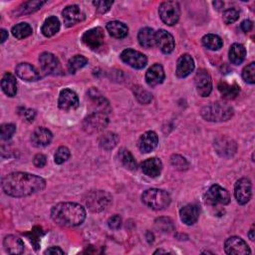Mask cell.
I'll list each match as a JSON object with an SVG mask.
<instances>
[{"mask_svg":"<svg viewBox=\"0 0 255 255\" xmlns=\"http://www.w3.org/2000/svg\"><path fill=\"white\" fill-rule=\"evenodd\" d=\"M201 41L203 46L211 51H218L223 45V41L222 40V38L215 34H207L203 36Z\"/></svg>","mask_w":255,"mask_h":255,"instance_id":"cell-33","label":"cell"},{"mask_svg":"<svg viewBox=\"0 0 255 255\" xmlns=\"http://www.w3.org/2000/svg\"><path fill=\"white\" fill-rule=\"evenodd\" d=\"M142 200L144 204H146L148 207L155 210H160L169 205L172 198L169 193L165 191L159 189H151L143 193Z\"/></svg>","mask_w":255,"mask_h":255,"instance_id":"cell-4","label":"cell"},{"mask_svg":"<svg viewBox=\"0 0 255 255\" xmlns=\"http://www.w3.org/2000/svg\"><path fill=\"white\" fill-rule=\"evenodd\" d=\"M224 250L226 254H235V255H245L250 254V248L247 243L237 236L229 237L224 243Z\"/></svg>","mask_w":255,"mask_h":255,"instance_id":"cell-13","label":"cell"},{"mask_svg":"<svg viewBox=\"0 0 255 255\" xmlns=\"http://www.w3.org/2000/svg\"><path fill=\"white\" fill-rule=\"evenodd\" d=\"M104 39L105 34L104 30L101 27H96L88 30L87 32L84 33L82 37L84 44L91 49H98L99 47H101L104 43Z\"/></svg>","mask_w":255,"mask_h":255,"instance_id":"cell-11","label":"cell"},{"mask_svg":"<svg viewBox=\"0 0 255 255\" xmlns=\"http://www.w3.org/2000/svg\"><path fill=\"white\" fill-rule=\"evenodd\" d=\"M135 97L141 104H149L152 100L153 97L152 95L142 87H135Z\"/></svg>","mask_w":255,"mask_h":255,"instance_id":"cell-41","label":"cell"},{"mask_svg":"<svg viewBox=\"0 0 255 255\" xmlns=\"http://www.w3.org/2000/svg\"><path fill=\"white\" fill-rule=\"evenodd\" d=\"M139 43L142 47L152 48L156 44V32L154 29L146 27L140 30L138 34Z\"/></svg>","mask_w":255,"mask_h":255,"instance_id":"cell-27","label":"cell"},{"mask_svg":"<svg viewBox=\"0 0 255 255\" xmlns=\"http://www.w3.org/2000/svg\"><path fill=\"white\" fill-rule=\"evenodd\" d=\"M0 34H1V43H4L5 40L8 38V32L4 29H1V32H0Z\"/></svg>","mask_w":255,"mask_h":255,"instance_id":"cell-52","label":"cell"},{"mask_svg":"<svg viewBox=\"0 0 255 255\" xmlns=\"http://www.w3.org/2000/svg\"><path fill=\"white\" fill-rule=\"evenodd\" d=\"M46 182L38 176L27 173H12L1 181L3 191L13 197H24L43 191Z\"/></svg>","mask_w":255,"mask_h":255,"instance_id":"cell-1","label":"cell"},{"mask_svg":"<svg viewBox=\"0 0 255 255\" xmlns=\"http://www.w3.org/2000/svg\"><path fill=\"white\" fill-rule=\"evenodd\" d=\"M71 154H70V150L67 147H60L54 156V161L57 164H62L64 163L66 160H68V159L70 158Z\"/></svg>","mask_w":255,"mask_h":255,"instance_id":"cell-40","label":"cell"},{"mask_svg":"<svg viewBox=\"0 0 255 255\" xmlns=\"http://www.w3.org/2000/svg\"><path fill=\"white\" fill-rule=\"evenodd\" d=\"M199 214H200V209L196 204H188L181 209L180 216H181L182 222L185 224L192 225L197 222L199 218Z\"/></svg>","mask_w":255,"mask_h":255,"instance_id":"cell-20","label":"cell"},{"mask_svg":"<svg viewBox=\"0 0 255 255\" xmlns=\"http://www.w3.org/2000/svg\"><path fill=\"white\" fill-rule=\"evenodd\" d=\"M107 30L111 36L118 39L125 38L128 35V33H129V28H128V26L120 21L109 22L107 24Z\"/></svg>","mask_w":255,"mask_h":255,"instance_id":"cell-29","label":"cell"},{"mask_svg":"<svg viewBox=\"0 0 255 255\" xmlns=\"http://www.w3.org/2000/svg\"><path fill=\"white\" fill-rule=\"evenodd\" d=\"M108 125V117L104 112H95L84 121V129L88 133L102 131Z\"/></svg>","mask_w":255,"mask_h":255,"instance_id":"cell-8","label":"cell"},{"mask_svg":"<svg viewBox=\"0 0 255 255\" xmlns=\"http://www.w3.org/2000/svg\"><path fill=\"white\" fill-rule=\"evenodd\" d=\"M118 143H119V137L114 133L105 134L103 137H101L99 141L100 147L106 151L113 150L118 145Z\"/></svg>","mask_w":255,"mask_h":255,"instance_id":"cell-36","label":"cell"},{"mask_svg":"<svg viewBox=\"0 0 255 255\" xmlns=\"http://www.w3.org/2000/svg\"><path fill=\"white\" fill-rule=\"evenodd\" d=\"M64 24L67 27H71L78 22H81L85 18V14L82 12L78 5L67 6L62 12Z\"/></svg>","mask_w":255,"mask_h":255,"instance_id":"cell-19","label":"cell"},{"mask_svg":"<svg viewBox=\"0 0 255 255\" xmlns=\"http://www.w3.org/2000/svg\"><path fill=\"white\" fill-rule=\"evenodd\" d=\"M164 80V71L160 64L153 65L146 74V82L150 87H156Z\"/></svg>","mask_w":255,"mask_h":255,"instance_id":"cell-22","label":"cell"},{"mask_svg":"<svg viewBox=\"0 0 255 255\" xmlns=\"http://www.w3.org/2000/svg\"><path fill=\"white\" fill-rule=\"evenodd\" d=\"M242 78L248 84L255 83V63L254 62L250 63L243 69Z\"/></svg>","mask_w":255,"mask_h":255,"instance_id":"cell-39","label":"cell"},{"mask_svg":"<svg viewBox=\"0 0 255 255\" xmlns=\"http://www.w3.org/2000/svg\"><path fill=\"white\" fill-rule=\"evenodd\" d=\"M41 234H42L41 229H39V231H35V228L30 233L26 234V236H28V238L30 239L31 243L34 245L35 250H37L39 248V238H40Z\"/></svg>","mask_w":255,"mask_h":255,"instance_id":"cell-46","label":"cell"},{"mask_svg":"<svg viewBox=\"0 0 255 255\" xmlns=\"http://www.w3.org/2000/svg\"><path fill=\"white\" fill-rule=\"evenodd\" d=\"M118 156H119V159H120L122 164L126 168L130 169V171H135V169H137V161L134 159L133 155L130 153V151H128L126 149H122V150H120V153Z\"/></svg>","mask_w":255,"mask_h":255,"instance_id":"cell-34","label":"cell"},{"mask_svg":"<svg viewBox=\"0 0 255 255\" xmlns=\"http://www.w3.org/2000/svg\"><path fill=\"white\" fill-rule=\"evenodd\" d=\"M39 62L42 71L45 74L56 75L60 72V64L58 59L51 53L44 52L39 57Z\"/></svg>","mask_w":255,"mask_h":255,"instance_id":"cell-16","label":"cell"},{"mask_svg":"<svg viewBox=\"0 0 255 255\" xmlns=\"http://www.w3.org/2000/svg\"><path fill=\"white\" fill-rule=\"evenodd\" d=\"M251 194H252V186H251V182L248 179L243 178L236 182L234 187V195L239 204L241 205L246 204L250 200Z\"/></svg>","mask_w":255,"mask_h":255,"instance_id":"cell-12","label":"cell"},{"mask_svg":"<svg viewBox=\"0 0 255 255\" xmlns=\"http://www.w3.org/2000/svg\"><path fill=\"white\" fill-rule=\"evenodd\" d=\"M1 87L7 96L14 97L17 93V83L15 77L10 73H6L1 80Z\"/></svg>","mask_w":255,"mask_h":255,"instance_id":"cell-30","label":"cell"},{"mask_svg":"<svg viewBox=\"0 0 255 255\" xmlns=\"http://www.w3.org/2000/svg\"><path fill=\"white\" fill-rule=\"evenodd\" d=\"M33 163L35 166L37 167H43L46 165L47 163V159L44 155L42 154H38L34 157V159H33Z\"/></svg>","mask_w":255,"mask_h":255,"instance_id":"cell-48","label":"cell"},{"mask_svg":"<svg viewBox=\"0 0 255 255\" xmlns=\"http://www.w3.org/2000/svg\"><path fill=\"white\" fill-rule=\"evenodd\" d=\"M248 236H249V238H250L252 241L254 240V230H253V229H251V230H250V232H249Z\"/></svg>","mask_w":255,"mask_h":255,"instance_id":"cell-54","label":"cell"},{"mask_svg":"<svg viewBox=\"0 0 255 255\" xmlns=\"http://www.w3.org/2000/svg\"><path fill=\"white\" fill-rule=\"evenodd\" d=\"M121 225H122V219H121V217L118 216V215H116V216L110 218L109 221H108V226H109L111 229H113V230L119 229V228L121 227Z\"/></svg>","mask_w":255,"mask_h":255,"instance_id":"cell-47","label":"cell"},{"mask_svg":"<svg viewBox=\"0 0 255 255\" xmlns=\"http://www.w3.org/2000/svg\"><path fill=\"white\" fill-rule=\"evenodd\" d=\"M16 74L19 78L27 82H34L39 80L40 75L37 70L29 63H20L16 67Z\"/></svg>","mask_w":255,"mask_h":255,"instance_id":"cell-25","label":"cell"},{"mask_svg":"<svg viewBox=\"0 0 255 255\" xmlns=\"http://www.w3.org/2000/svg\"><path fill=\"white\" fill-rule=\"evenodd\" d=\"M44 254H64V251L57 246H52L50 248H48L47 250H45Z\"/></svg>","mask_w":255,"mask_h":255,"instance_id":"cell-50","label":"cell"},{"mask_svg":"<svg viewBox=\"0 0 255 255\" xmlns=\"http://www.w3.org/2000/svg\"><path fill=\"white\" fill-rule=\"evenodd\" d=\"M215 149L217 153L223 158L232 157L237 150L236 143L227 137H220L215 142Z\"/></svg>","mask_w":255,"mask_h":255,"instance_id":"cell-15","label":"cell"},{"mask_svg":"<svg viewBox=\"0 0 255 255\" xmlns=\"http://www.w3.org/2000/svg\"><path fill=\"white\" fill-rule=\"evenodd\" d=\"M159 144V138L158 135L153 132L149 131L143 134L139 140V148L142 153L149 154L153 152Z\"/></svg>","mask_w":255,"mask_h":255,"instance_id":"cell-21","label":"cell"},{"mask_svg":"<svg viewBox=\"0 0 255 255\" xmlns=\"http://www.w3.org/2000/svg\"><path fill=\"white\" fill-rule=\"evenodd\" d=\"M159 14L163 23L173 26L178 23L181 16L180 4L176 1H165L159 5Z\"/></svg>","mask_w":255,"mask_h":255,"instance_id":"cell-6","label":"cell"},{"mask_svg":"<svg viewBox=\"0 0 255 255\" xmlns=\"http://www.w3.org/2000/svg\"><path fill=\"white\" fill-rule=\"evenodd\" d=\"M88 64V59L82 55H76L72 57L68 62V71L71 74H75L78 70L82 69Z\"/></svg>","mask_w":255,"mask_h":255,"instance_id":"cell-37","label":"cell"},{"mask_svg":"<svg viewBox=\"0 0 255 255\" xmlns=\"http://www.w3.org/2000/svg\"><path fill=\"white\" fill-rule=\"evenodd\" d=\"M162 169V162L158 158H151L142 163L143 173L150 178H157L160 175Z\"/></svg>","mask_w":255,"mask_h":255,"instance_id":"cell-23","label":"cell"},{"mask_svg":"<svg viewBox=\"0 0 255 255\" xmlns=\"http://www.w3.org/2000/svg\"><path fill=\"white\" fill-rule=\"evenodd\" d=\"M214 5H215L216 9L221 10V9L224 6V3H223V2H222V1H216V2H214Z\"/></svg>","mask_w":255,"mask_h":255,"instance_id":"cell-53","label":"cell"},{"mask_svg":"<svg viewBox=\"0 0 255 255\" xmlns=\"http://www.w3.org/2000/svg\"><path fill=\"white\" fill-rule=\"evenodd\" d=\"M228 56H229V60L232 64L239 65L245 59L246 50H245L243 45L238 44V43H234L233 45H231V47L229 49Z\"/></svg>","mask_w":255,"mask_h":255,"instance_id":"cell-31","label":"cell"},{"mask_svg":"<svg viewBox=\"0 0 255 255\" xmlns=\"http://www.w3.org/2000/svg\"><path fill=\"white\" fill-rule=\"evenodd\" d=\"M230 201L229 192L219 185H214L209 188L205 193V202L212 206L218 207V205H226Z\"/></svg>","mask_w":255,"mask_h":255,"instance_id":"cell-7","label":"cell"},{"mask_svg":"<svg viewBox=\"0 0 255 255\" xmlns=\"http://www.w3.org/2000/svg\"><path fill=\"white\" fill-rule=\"evenodd\" d=\"M1 131V139L2 140H9L16 132V127L13 124H4L0 128Z\"/></svg>","mask_w":255,"mask_h":255,"instance_id":"cell-42","label":"cell"},{"mask_svg":"<svg viewBox=\"0 0 255 255\" xmlns=\"http://www.w3.org/2000/svg\"><path fill=\"white\" fill-rule=\"evenodd\" d=\"M51 219L59 225L74 227L84 223L86 219V210L75 202H60L52 207Z\"/></svg>","mask_w":255,"mask_h":255,"instance_id":"cell-2","label":"cell"},{"mask_svg":"<svg viewBox=\"0 0 255 255\" xmlns=\"http://www.w3.org/2000/svg\"><path fill=\"white\" fill-rule=\"evenodd\" d=\"M12 35L16 38V39H24V38H27L29 37L30 35H32V27L28 24V23H25V22H22V23H19V24H16L15 26L12 27Z\"/></svg>","mask_w":255,"mask_h":255,"instance_id":"cell-35","label":"cell"},{"mask_svg":"<svg viewBox=\"0 0 255 255\" xmlns=\"http://www.w3.org/2000/svg\"><path fill=\"white\" fill-rule=\"evenodd\" d=\"M252 27H253V23H252V21H250V20H244V21L241 23V29H242V31L245 32V33L249 32V31L252 29Z\"/></svg>","mask_w":255,"mask_h":255,"instance_id":"cell-49","label":"cell"},{"mask_svg":"<svg viewBox=\"0 0 255 255\" xmlns=\"http://www.w3.org/2000/svg\"><path fill=\"white\" fill-rule=\"evenodd\" d=\"M45 4L43 1H28L25 2L19 9H20V14H30L38 9H40L42 6Z\"/></svg>","mask_w":255,"mask_h":255,"instance_id":"cell-38","label":"cell"},{"mask_svg":"<svg viewBox=\"0 0 255 255\" xmlns=\"http://www.w3.org/2000/svg\"><path fill=\"white\" fill-rule=\"evenodd\" d=\"M52 133L46 128L40 127L33 132L31 136V143L36 148H43L48 146L52 141Z\"/></svg>","mask_w":255,"mask_h":255,"instance_id":"cell-18","label":"cell"},{"mask_svg":"<svg viewBox=\"0 0 255 255\" xmlns=\"http://www.w3.org/2000/svg\"><path fill=\"white\" fill-rule=\"evenodd\" d=\"M239 18V11L235 8H229L224 11L223 13V22L225 24H231L235 22Z\"/></svg>","mask_w":255,"mask_h":255,"instance_id":"cell-43","label":"cell"},{"mask_svg":"<svg viewBox=\"0 0 255 255\" xmlns=\"http://www.w3.org/2000/svg\"><path fill=\"white\" fill-rule=\"evenodd\" d=\"M195 88L200 97H207L212 90V82L209 73L206 70L199 69L194 77Z\"/></svg>","mask_w":255,"mask_h":255,"instance_id":"cell-9","label":"cell"},{"mask_svg":"<svg viewBox=\"0 0 255 255\" xmlns=\"http://www.w3.org/2000/svg\"><path fill=\"white\" fill-rule=\"evenodd\" d=\"M201 116L208 122H225L232 118L233 108L222 102L212 103L202 108Z\"/></svg>","mask_w":255,"mask_h":255,"instance_id":"cell-3","label":"cell"},{"mask_svg":"<svg viewBox=\"0 0 255 255\" xmlns=\"http://www.w3.org/2000/svg\"><path fill=\"white\" fill-rule=\"evenodd\" d=\"M194 69V61L189 54L182 55L177 63V76L179 78L188 77Z\"/></svg>","mask_w":255,"mask_h":255,"instance_id":"cell-24","label":"cell"},{"mask_svg":"<svg viewBox=\"0 0 255 255\" xmlns=\"http://www.w3.org/2000/svg\"><path fill=\"white\" fill-rule=\"evenodd\" d=\"M121 59L124 63L128 64L135 69H143L146 67L148 63V59L146 55L133 49L124 50L121 54Z\"/></svg>","mask_w":255,"mask_h":255,"instance_id":"cell-10","label":"cell"},{"mask_svg":"<svg viewBox=\"0 0 255 255\" xmlns=\"http://www.w3.org/2000/svg\"><path fill=\"white\" fill-rule=\"evenodd\" d=\"M113 1H94L93 4L100 13H106L113 5Z\"/></svg>","mask_w":255,"mask_h":255,"instance_id":"cell-45","label":"cell"},{"mask_svg":"<svg viewBox=\"0 0 255 255\" xmlns=\"http://www.w3.org/2000/svg\"><path fill=\"white\" fill-rule=\"evenodd\" d=\"M219 90L222 93L223 97L225 99H234L238 96L240 88L236 84H228L226 82H221L219 85Z\"/></svg>","mask_w":255,"mask_h":255,"instance_id":"cell-32","label":"cell"},{"mask_svg":"<svg viewBox=\"0 0 255 255\" xmlns=\"http://www.w3.org/2000/svg\"><path fill=\"white\" fill-rule=\"evenodd\" d=\"M3 246L9 254H21L24 251L23 241L14 235L6 236L3 240Z\"/></svg>","mask_w":255,"mask_h":255,"instance_id":"cell-26","label":"cell"},{"mask_svg":"<svg viewBox=\"0 0 255 255\" xmlns=\"http://www.w3.org/2000/svg\"><path fill=\"white\" fill-rule=\"evenodd\" d=\"M35 115H36V113H35L34 110H27V111L25 112V118H26L29 122H32V121L34 120Z\"/></svg>","mask_w":255,"mask_h":255,"instance_id":"cell-51","label":"cell"},{"mask_svg":"<svg viewBox=\"0 0 255 255\" xmlns=\"http://www.w3.org/2000/svg\"><path fill=\"white\" fill-rule=\"evenodd\" d=\"M58 105L59 108L64 111L74 110L79 106V98L74 91L70 89H64L60 93Z\"/></svg>","mask_w":255,"mask_h":255,"instance_id":"cell-17","label":"cell"},{"mask_svg":"<svg viewBox=\"0 0 255 255\" xmlns=\"http://www.w3.org/2000/svg\"><path fill=\"white\" fill-rule=\"evenodd\" d=\"M60 30V21L56 16L48 17L42 25V34L46 37H52Z\"/></svg>","mask_w":255,"mask_h":255,"instance_id":"cell-28","label":"cell"},{"mask_svg":"<svg viewBox=\"0 0 255 255\" xmlns=\"http://www.w3.org/2000/svg\"><path fill=\"white\" fill-rule=\"evenodd\" d=\"M156 44L162 53L169 54L175 49V39L171 33L160 29L156 32Z\"/></svg>","mask_w":255,"mask_h":255,"instance_id":"cell-14","label":"cell"},{"mask_svg":"<svg viewBox=\"0 0 255 255\" xmlns=\"http://www.w3.org/2000/svg\"><path fill=\"white\" fill-rule=\"evenodd\" d=\"M86 205L92 212H102L112 203V196L105 191H93L87 194Z\"/></svg>","mask_w":255,"mask_h":255,"instance_id":"cell-5","label":"cell"},{"mask_svg":"<svg viewBox=\"0 0 255 255\" xmlns=\"http://www.w3.org/2000/svg\"><path fill=\"white\" fill-rule=\"evenodd\" d=\"M171 161L176 168L181 169V171H184V169H187L189 167V162L182 156H179V155L173 156L171 159Z\"/></svg>","mask_w":255,"mask_h":255,"instance_id":"cell-44","label":"cell"}]
</instances>
